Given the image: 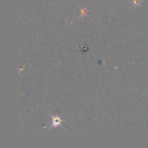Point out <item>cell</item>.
I'll use <instances>...</instances> for the list:
<instances>
[{"mask_svg":"<svg viewBox=\"0 0 148 148\" xmlns=\"http://www.w3.org/2000/svg\"><path fill=\"white\" fill-rule=\"evenodd\" d=\"M52 120H53V124H52L51 128L52 127H56L58 126L61 125V123H62V120L59 118V116H52Z\"/></svg>","mask_w":148,"mask_h":148,"instance_id":"1","label":"cell"}]
</instances>
